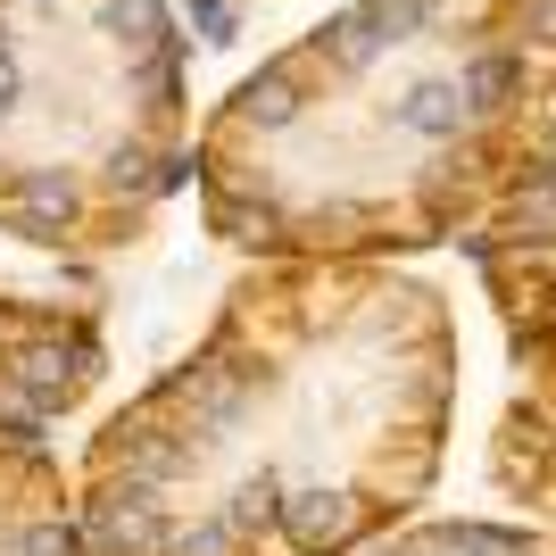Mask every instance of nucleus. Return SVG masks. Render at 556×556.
<instances>
[{
    "mask_svg": "<svg viewBox=\"0 0 556 556\" xmlns=\"http://www.w3.org/2000/svg\"><path fill=\"white\" fill-rule=\"evenodd\" d=\"M166 540L175 532H166V515H159V490L125 482L109 498H92V548L100 556H159Z\"/></svg>",
    "mask_w": 556,
    "mask_h": 556,
    "instance_id": "f257e3e1",
    "label": "nucleus"
},
{
    "mask_svg": "<svg viewBox=\"0 0 556 556\" xmlns=\"http://www.w3.org/2000/svg\"><path fill=\"white\" fill-rule=\"evenodd\" d=\"M275 523L300 540V548H325V540H341V498H332V490H291Z\"/></svg>",
    "mask_w": 556,
    "mask_h": 556,
    "instance_id": "f03ea898",
    "label": "nucleus"
},
{
    "mask_svg": "<svg viewBox=\"0 0 556 556\" xmlns=\"http://www.w3.org/2000/svg\"><path fill=\"white\" fill-rule=\"evenodd\" d=\"M184 465H191V457H184L175 441H150V432H125V482L159 490V482H175Z\"/></svg>",
    "mask_w": 556,
    "mask_h": 556,
    "instance_id": "7ed1b4c3",
    "label": "nucleus"
},
{
    "mask_svg": "<svg viewBox=\"0 0 556 556\" xmlns=\"http://www.w3.org/2000/svg\"><path fill=\"white\" fill-rule=\"evenodd\" d=\"M232 515H208V523H191V532H175L166 540V556H232Z\"/></svg>",
    "mask_w": 556,
    "mask_h": 556,
    "instance_id": "20e7f679",
    "label": "nucleus"
},
{
    "mask_svg": "<svg viewBox=\"0 0 556 556\" xmlns=\"http://www.w3.org/2000/svg\"><path fill=\"white\" fill-rule=\"evenodd\" d=\"M432 556H523L507 532H482V523H457V532L432 540Z\"/></svg>",
    "mask_w": 556,
    "mask_h": 556,
    "instance_id": "39448f33",
    "label": "nucleus"
},
{
    "mask_svg": "<svg viewBox=\"0 0 556 556\" xmlns=\"http://www.w3.org/2000/svg\"><path fill=\"white\" fill-rule=\"evenodd\" d=\"M9 556H75V532L67 523H17V532H9Z\"/></svg>",
    "mask_w": 556,
    "mask_h": 556,
    "instance_id": "423d86ee",
    "label": "nucleus"
}]
</instances>
